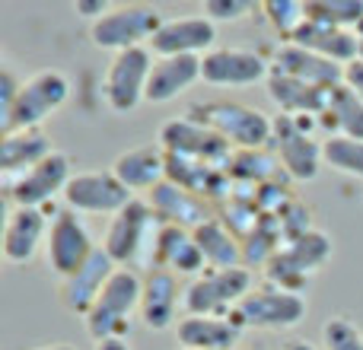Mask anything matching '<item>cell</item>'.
Masks as SVG:
<instances>
[{
  "instance_id": "obj_43",
  "label": "cell",
  "mask_w": 363,
  "mask_h": 350,
  "mask_svg": "<svg viewBox=\"0 0 363 350\" xmlns=\"http://www.w3.org/2000/svg\"><path fill=\"white\" fill-rule=\"evenodd\" d=\"M242 350H271V347L268 344H258V341H255V344H245Z\"/></svg>"
},
{
  "instance_id": "obj_39",
  "label": "cell",
  "mask_w": 363,
  "mask_h": 350,
  "mask_svg": "<svg viewBox=\"0 0 363 350\" xmlns=\"http://www.w3.org/2000/svg\"><path fill=\"white\" fill-rule=\"evenodd\" d=\"M74 10L96 23V19H102L108 10H112V4H108V0H80V4H74Z\"/></svg>"
},
{
  "instance_id": "obj_25",
  "label": "cell",
  "mask_w": 363,
  "mask_h": 350,
  "mask_svg": "<svg viewBox=\"0 0 363 350\" xmlns=\"http://www.w3.org/2000/svg\"><path fill=\"white\" fill-rule=\"evenodd\" d=\"M153 268L172 271V274H194L201 277V271L207 268L204 255L198 249V239L191 230H182V226H166L157 236V249H153Z\"/></svg>"
},
{
  "instance_id": "obj_24",
  "label": "cell",
  "mask_w": 363,
  "mask_h": 350,
  "mask_svg": "<svg viewBox=\"0 0 363 350\" xmlns=\"http://www.w3.org/2000/svg\"><path fill=\"white\" fill-rule=\"evenodd\" d=\"M242 328L233 319H211V315H185L176 325V341L182 350H236L242 344Z\"/></svg>"
},
{
  "instance_id": "obj_9",
  "label": "cell",
  "mask_w": 363,
  "mask_h": 350,
  "mask_svg": "<svg viewBox=\"0 0 363 350\" xmlns=\"http://www.w3.org/2000/svg\"><path fill=\"white\" fill-rule=\"evenodd\" d=\"M160 147H163L169 157H182V159H194V163H207L226 169L233 159V144L223 140L213 128H207L198 118H169L160 128Z\"/></svg>"
},
{
  "instance_id": "obj_36",
  "label": "cell",
  "mask_w": 363,
  "mask_h": 350,
  "mask_svg": "<svg viewBox=\"0 0 363 350\" xmlns=\"http://www.w3.org/2000/svg\"><path fill=\"white\" fill-rule=\"evenodd\" d=\"M255 10V4L249 0H207L204 4V16L213 23H239Z\"/></svg>"
},
{
  "instance_id": "obj_1",
  "label": "cell",
  "mask_w": 363,
  "mask_h": 350,
  "mask_svg": "<svg viewBox=\"0 0 363 350\" xmlns=\"http://www.w3.org/2000/svg\"><path fill=\"white\" fill-rule=\"evenodd\" d=\"M140 300H144V277L134 268H118L108 277L106 290L99 293L96 306L89 309L86 334L102 344V341H128L134 325V315H140Z\"/></svg>"
},
{
  "instance_id": "obj_20",
  "label": "cell",
  "mask_w": 363,
  "mask_h": 350,
  "mask_svg": "<svg viewBox=\"0 0 363 350\" xmlns=\"http://www.w3.org/2000/svg\"><path fill=\"white\" fill-rule=\"evenodd\" d=\"M147 204L153 207V213L160 217V223L182 226V230H198L201 223H207V220L217 217L211 201L185 191V188H179L176 181H169V179L147 194Z\"/></svg>"
},
{
  "instance_id": "obj_12",
  "label": "cell",
  "mask_w": 363,
  "mask_h": 350,
  "mask_svg": "<svg viewBox=\"0 0 363 350\" xmlns=\"http://www.w3.org/2000/svg\"><path fill=\"white\" fill-rule=\"evenodd\" d=\"M64 204L74 213H102V217H118L134 194L115 179V172H77L64 188Z\"/></svg>"
},
{
  "instance_id": "obj_4",
  "label": "cell",
  "mask_w": 363,
  "mask_h": 350,
  "mask_svg": "<svg viewBox=\"0 0 363 350\" xmlns=\"http://www.w3.org/2000/svg\"><path fill=\"white\" fill-rule=\"evenodd\" d=\"M191 118L213 128L223 140H230L233 150H268L274 140V121L242 102H204L191 108Z\"/></svg>"
},
{
  "instance_id": "obj_44",
  "label": "cell",
  "mask_w": 363,
  "mask_h": 350,
  "mask_svg": "<svg viewBox=\"0 0 363 350\" xmlns=\"http://www.w3.org/2000/svg\"><path fill=\"white\" fill-rule=\"evenodd\" d=\"M360 61H363V38H360Z\"/></svg>"
},
{
  "instance_id": "obj_2",
  "label": "cell",
  "mask_w": 363,
  "mask_h": 350,
  "mask_svg": "<svg viewBox=\"0 0 363 350\" xmlns=\"http://www.w3.org/2000/svg\"><path fill=\"white\" fill-rule=\"evenodd\" d=\"M67 96H70V80L64 70L48 67L26 77L13 108L6 115H0V134L42 131V125L67 102Z\"/></svg>"
},
{
  "instance_id": "obj_28",
  "label": "cell",
  "mask_w": 363,
  "mask_h": 350,
  "mask_svg": "<svg viewBox=\"0 0 363 350\" xmlns=\"http://www.w3.org/2000/svg\"><path fill=\"white\" fill-rule=\"evenodd\" d=\"M55 153L51 137L45 131H13L4 134L0 140V169H4V185L29 169H35L42 159H48Z\"/></svg>"
},
{
  "instance_id": "obj_29",
  "label": "cell",
  "mask_w": 363,
  "mask_h": 350,
  "mask_svg": "<svg viewBox=\"0 0 363 350\" xmlns=\"http://www.w3.org/2000/svg\"><path fill=\"white\" fill-rule=\"evenodd\" d=\"M198 239V249L207 261V271H226V268H245L242 264V242L236 239V232L223 223L220 217L201 223L198 230H191Z\"/></svg>"
},
{
  "instance_id": "obj_7",
  "label": "cell",
  "mask_w": 363,
  "mask_h": 350,
  "mask_svg": "<svg viewBox=\"0 0 363 350\" xmlns=\"http://www.w3.org/2000/svg\"><path fill=\"white\" fill-rule=\"evenodd\" d=\"M163 23H166L163 13L153 4H121V6H112L106 16L89 26V38H93L96 48H106L118 55V51L150 45Z\"/></svg>"
},
{
  "instance_id": "obj_6",
  "label": "cell",
  "mask_w": 363,
  "mask_h": 350,
  "mask_svg": "<svg viewBox=\"0 0 363 350\" xmlns=\"http://www.w3.org/2000/svg\"><path fill=\"white\" fill-rule=\"evenodd\" d=\"M306 315H309V303L303 293L264 283V287L252 290L239 303L233 319L239 322L242 332H290V328L303 325Z\"/></svg>"
},
{
  "instance_id": "obj_15",
  "label": "cell",
  "mask_w": 363,
  "mask_h": 350,
  "mask_svg": "<svg viewBox=\"0 0 363 350\" xmlns=\"http://www.w3.org/2000/svg\"><path fill=\"white\" fill-rule=\"evenodd\" d=\"M201 80L211 86H255L271 80V61L249 48H213L201 57Z\"/></svg>"
},
{
  "instance_id": "obj_26",
  "label": "cell",
  "mask_w": 363,
  "mask_h": 350,
  "mask_svg": "<svg viewBox=\"0 0 363 350\" xmlns=\"http://www.w3.org/2000/svg\"><path fill=\"white\" fill-rule=\"evenodd\" d=\"M201 80V57L182 55V57H157L150 83H147V102L150 106H166L179 99L185 89H191Z\"/></svg>"
},
{
  "instance_id": "obj_14",
  "label": "cell",
  "mask_w": 363,
  "mask_h": 350,
  "mask_svg": "<svg viewBox=\"0 0 363 350\" xmlns=\"http://www.w3.org/2000/svg\"><path fill=\"white\" fill-rule=\"evenodd\" d=\"M70 179H74V163H70L67 153L55 150L48 159H42L35 169L6 181V201H10L13 207H38V210H42L55 194H64Z\"/></svg>"
},
{
  "instance_id": "obj_21",
  "label": "cell",
  "mask_w": 363,
  "mask_h": 350,
  "mask_svg": "<svg viewBox=\"0 0 363 350\" xmlns=\"http://www.w3.org/2000/svg\"><path fill=\"white\" fill-rule=\"evenodd\" d=\"M112 172L131 194H138V191L150 194L153 188L166 181V172H169V153L160 147V140L157 144L134 147V150H125V153L115 157Z\"/></svg>"
},
{
  "instance_id": "obj_11",
  "label": "cell",
  "mask_w": 363,
  "mask_h": 350,
  "mask_svg": "<svg viewBox=\"0 0 363 350\" xmlns=\"http://www.w3.org/2000/svg\"><path fill=\"white\" fill-rule=\"evenodd\" d=\"M99 249L93 242V232H89L86 220L74 210H57L51 217V230H48V242H45V258H48V268L57 277H70L74 271H80L89 261V255Z\"/></svg>"
},
{
  "instance_id": "obj_32",
  "label": "cell",
  "mask_w": 363,
  "mask_h": 350,
  "mask_svg": "<svg viewBox=\"0 0 363 350\" xmlns=\"http://www.w3.org/2000/svg\"><path fill=\"white\" fill-rule=\"evenodd\" d=\"M306 16L335 26V29L357 32L363 38V0H309Z\"/></svg>"
},
{
  "instance_id": "obj_42",
  "label": "cell",
  "mask_w": 363,
  "mask_h": 350,
  "mask_svg": "<svg viewBox=\"0 0 363 350\" xmlns=\"http://www.w3.org/2000/svg\"><path fill=\"white\" fill-rule=\"evenodd\" d=\"M35 350H74L70 344H48V347H35Z\"/></svg>"
},
{
  "instance_id": "obj_34",
  "label": "cell",
  "mask_w": 363,
  "mask_h": 350,
  "mask_svg": "<svg viewBox=\"0 0 363 350\" xmlns=\"http://www.w3.org/2000/svg\"><path fill=\"white\" fill-rule=\"evenodd\" d=\"M262 10H264V16H268V23L274 26L277 35H284L287 42L294 38V32L306 23V4H303V0H264Z\"/></svg>"
},
{
  "instance_id": "obj_3",
  "label": "cell",
  "mask_w": 363,
  "mask_h": 350,
  "mask_svg": "<svg viewBox=\"0 0 363 350\" xmlns=\"http://www.w3.org/2000/svg\"><path fill=\"white\" fill-rule=\"evenodd\" d=\"M332 255H335L332 236L322 230H309L277 249V255L264 264V277H268L271 287L303 293L306 283L325 268Z\"/></svg>"
},
{
  "instance_id": "obj_17",
  "label": "cell",
  "mask_w": 363,
  "mask_h": 350,
  "mask_svg": "<svg viewBox=\"0 0 363 350\" xmlns=\"http://www.w3.org/2000/svg\"><path fill=\"white\" fill-rule=\"evenodd\" d=\"M118 271V264L112 261V255H108L106 249H96L93 255H89V261L83 264L80 271H74L70 277H64L61 283H57V296H61V306L67 309L70 315H80V319H86L89 309L96 306V300H99V293L106 290L108 277Z\"/></svg>"
},
{
  "instance_id": "obj_5",
  "label": "cell",
  "mask_w": 363,
  "mask_h": 350,
  "mask_svg": "<svg viewBox=\"0 0 363 350\" xmlns=\"http://www.w3.org/2000/svg\"><path fill=\"white\" fill-rule=\"evenodd\" d=\"M252 293L249 268L204 271L182 290V312L185 315H211V319H230L236 306Z\"/></svg>"
},
{
  "instance_id": "obj_22",
  "label": "cell",
  "mask_w": 363,
  "mask_h": 350,
  "mask_svg": "<svg viewBox=\"0 0 363 350\" xmlns=\"http://www.w3.org/2000/svg\"><path fill=\"white\" fill-rule=\"evenodd\" d=\"M179 306H182V290L179 277L172 271L150 268L144 277V300H140V322L150 332H169L179 325Z\"/></svg>"
},
{
  "instance_id": "obj_37",
  "label": "cell",
  "mask_w": 363,
  "mask_h": 350,
  "mask_svg": "<svg viewBox=\"0 0 363 350\" xmlns=\"http://www.w3.org/2000/svg\"><path fill=\"white\" fill-rule=\"evenodd\" d=\"M19 89H23V80L13 74V64L4 61V64H0V115H6L13 108Z\"/></svg>"
},
{
  "instance_id": "obj_19",
  "label": "cell",
  "mask_w": 363,
  "mask_h": 350,
  "mask_svg": "<svg viewBox=\"0 0 363 350\" xmlns=\"http://www.w3.org/2000/svg\"><path fill=\"white\" fill-rule=\"evenodd\" d=\"M271 74H284L294 77V80L306 83V86L315 89H335L345 83V67L322 55H313V51L300 48L294 42L277 45L274 57H271Z\"/></svg>"
},
{
  "instance_id": "obj_35",
  "label": "cell",
  "mask_w": 363,
  "mask_h": 350,
  "mask_svg": "<svg viewBox=\"0 0 363 350\" xmlns=\"http://www.w3.org/2000/svg\"><path fill=\"white\" fill-rule=\"evenodd\" d=\"M322 347L325 350H363V332L347 315H332L322 325Z\"/></svg>"
},
{
  "instance_id": "obj_31",
  "label": "cell",
  "mask_w": 363,
  "mask_h": 350,
  "mask_svg": "<svg viewBox=\"0 0 363 350\" xmlns=\"http://www.w3.org/2000/svg\"><path fill=\"white\" fill-rule=\"evenodd\" d=\"M226 172H230V179L252 181L255 188L271 185V181H277L281 175H287L281 166V159L271 157L268 150H236L230 159V166H226Z\"/></svg>"
},
{
  "instance_id": "obj_33",
  "label": "cell",
  "mask_w": 363,
  "mask_h": 350,
  "mask_svg": "<svg viewBox=\"0 0 363 350\" xmlns=\"http://www.w3.org/2000/svg\"><path fill=\"white\" fill-rule=\"evenodd\" d=\"M322 163H325L328 169L363 181V140L332 137V134H328V137L322 140Z\"/></svg>"
},
{
  "instance_id": "obj_30",
  "label": "cell",
  "mask_w": 363,
  "mask_h": 350,
  "mask_svg": "<svg viewBox=\"0 0 363 350\" xmlns=\"http://www.w3.org/2000/svg\"><path fill=\"white\" fill-rule=\"evenodd\" d=\"M319 121L332 128V137L363 140V99H357V96H354L345 83H341V86L332 89L328 112L322 115Z\"/></svg>"
},
{
  "instance_id": "obj_16",
  "label": "cell",
  "mask_w": 363,
  "mask_h": 350,
  "mask_svg": "<svg viewBox=\"0 0 363 350\" xmlns=\"http://www.w3.org/2000/svg\"><path fill=\"white\" fill-rule=\"evenodd\" d=\"M213 45H217V23L201 13V16L166 19L147 48L157 57H182V55L204 57L213 51Z\"/></svg>"
},
{
  "instance_id": "obj_10",
  "label": "cell",
  "mask_w": 363,
  "mask_h": 350,
  "mask_svg": "<svg viewBox=\"0 0 363 350\" xmlns=\"http://www.w3.org/2000/svg\"><path fill=\"white\" fill-rule=\"evenodd\" d=\"M160 226L163 223H160V217L153 213V207L147 204V201L134 198L118 217H112L106 239H102V249L112 255V261L118 264V268H131L134 261H147L144 252L153 245V242H147V239H150V232H157Z\"/></svg>"
},
{
  "instance_id": "obj_13",
  "label": "cell",
  "mask_w": 363,
  "mask_h": 350,
  "mask_svg": "<svg viewBox=\"0 0 363 350\" xmlns=\"http://www.w3.org/2000/svg\"><path fill=\"white\" fill-rule=\"evenodd\" d=\"M274 157L281 159L284 172L296 181H313L322 172V140H315L306 128L300 125V118L281 115L274 118Z\"/></svg>"
},
{
  "instance_id": "obj_40",
  "label": "cell",
  "mask_w": 363,
  "mask_h": 350,
  "mask_svg": "<svg viewBox=\"0 0 363 350\" xmlns=\"http://www.w3.org/2000/svg\"><path fill=\"white\" fill-rule=\"evenodd\" d=\"M281 350H322V347H319V344H313V341L296 338V341H290V344H284Z\"/></svg>"
},
{
  "instance_id": "obj_18",
  "label": "cell",
  "mask_w": 363,
  "mask_h": 350,
  "mask_svg": "<svg viewBox=\"0 0 363 350\" xmlns=\"http://www.w3.org/2000/svg\"><path fill=\"white\" fill-rule=\"evenodd\" d=\"M51 220L38 207H13L4 223V261L19 268V264L35 261L38 249L48 242Z\"/></svg>"
},
{
  "instance_id": "obj_23",
  "label": "cell",
  "mask_w": 363,
  "mask_h": 350,
  "mask_svg": "<svg viewBox=\"0 0 363 350\" xmlns=\"http://www.w3.org/2000/svg\"><path fill=\"white\" fill-rule=\"evenodd\" d=\"M290 42L306 48V51H313V55L328 57V61L341 64V67H347V64H354L360 57V35L357 32L335 29V26L319 23V19H309V16H306V23L294 32Z\"/></svg>"
},
{
  "instance_id": "obj_8",
  "label": "cell",
  "mask_w": 363,
  "mask_h": 350,
  "mask_svg": "<svg viewBox=\"0 0 363 350\" xmlns=\"http://www.w3.org/2000/svg\"><path fill=\"white\" fill-rule=\"evenodd\" d=\"M153 64H157V55L147 45L112 55L106 83H102V96H106V106L115 115H131L140 102H147V83H150Z\"/></svg>"
},
{
  "instance_id": "obj_41",
  "label": "cell",
  "mask_w": 363,
  "mask_h": 350,
  "mask_svg": "<svg viewBox=\"0 0 363 350\" xmlns=\"http://www.w3.org/2000/svg\"><path fill=\"white\" fill-rule=\"evenodd\" d=\"M96 350H131L128 341H102V344H96Z\"/></svg>"
},
{
  "instance_id": "obj_27",
  "label": "cell",
  "mask_w": 363,
  "mask_h": 350,
  "mask_svg": "<svg viewBox=\"0 0 363 350\" xmlns=\"http://www.w3.org/2000/svg\"><path fill=\"white\" fill-rule=\"evenodd\" d=\"M264 86H268V99L281 108V115H290V118H300V115L322 118L328 112V102H332V89L306 86V83L284 74H271Z\"/></svg>"
},
{
  "instance_id": "obj_38",
  "label": "cell",
  "mask_w": 363,
  "mask_h": 350,
  "mask_svg": "<svg viewBox=\"0 0 363 350\" xmlns=\"http://www.w3.org/2000/svg\"><path fill=\"white\" fill-rule=\"evenodd\" d=\"M345 86L351 89L357 99H363V61H360V57L345 67Z\"/></svg>"
}]
</instances>
